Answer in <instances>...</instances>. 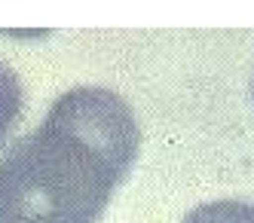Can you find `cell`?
I'll return each mask as SVG.
<instances>
[{"label":"cell","mask_w":254,"mask_h":223,"mask_svg":"<svg viewBox=\"0 0 254 223\" xmlns=\"http://www.w3.org/2000/svg\"><path fill=\"white\" fill-rule=\"evenodd\" d=\"M138 147L135 113L117 92H64L0 156V223H98Z\"/></svg>","instance_id":"6da1fadb"},{"label":"cell","mask_w":254,"mask_h":223,"mask_svg":"<svg viewBox=\"0 0 254 223\" xmlns=\"http://www.w3.org/2000/svg\"><path fill=\"white\" fill-rule=\"evenodd\" d=\"M22 107H25V92H22L19 77L6 64H0V147L6 144L9 132L19 122Z\"/></svg>","instance_id":"3957f363"},{"label":"cell","mask_w":254,"mask_h":223,"mask_svg":"<svg viewBox=\"0 0 254 223\" xmlns=\"http://www.w3.org/2000/svg\"><path fill=\"white\" fill-rule=\"evenodd\" d=\"M181 223H254V202L217 199L193 208Z\"/></svg>","instance_id":"7a4b0ae2"},{"label":"cell","mask_w":254,"mask_h":223,"mask_svg":"<svg viewBox=\"0 0 254 223\" xmlns=\"http://www.w3.org/2000/svg\"><path fill=\"white\" fill-rule=\"evenodd\" d=\"M251 101H254V73H251Z\"/></svg>","instance_id":"277c9868"}]
</instances>
